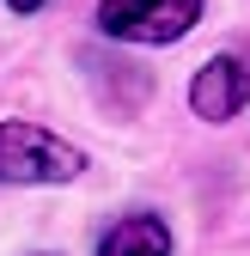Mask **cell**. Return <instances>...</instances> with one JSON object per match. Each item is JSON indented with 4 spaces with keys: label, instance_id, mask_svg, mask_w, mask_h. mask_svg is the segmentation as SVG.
Here are the masks:
<instances>
[{
    "label": "cell",
    "instance_id": "cell-1",
    "mask_svg": "<svg viewBox=\"0 0 250 256\" xmlns=\"http://www.w3.org/2000/svg\"><path fill=\"white\" fill-rule=\"evenodd\" d=\"M86 177V152L37 122H0V183H74Z\"/></svg>",
    "mask_w": 250,
    "mask_h": 256
},
{
    "label": "cell",
    "instance_id": "cell-2",
    "mask_svg": "<svg viewBox=\"0 0 250 256\" xmlns=\"http://www.w3.org/2000/svg\"><path fill=\"white\" fill-rule=\"evenodd\" d=\"M202 18V0H98V30L116 43H177Z\"/></svg>",
    "mask_w": 250,
    "mask_h": 256
},
{
    "label": "cell",
    "instance_id": "cell-3",
    "mask_svg": "<svg viewBox=\"0 0 250 256\" xmlns=\"http://www.w3.org/2000/svg\"><path fill=\"white\" fill-rule=\"evenodd\" d=\"M250 104V55H214L190 80V110L202 122H232Z\"/></svg>",
    "mask_w": 250,
    "mask_h": 256
},
{
    "label": "cell",
    "instance_id": "cell-4",
    "mask_svg": "<svg viewBox=\"0 0 250 256\" xmlns=\"http://www.w3.org/2000/svg\"><path fill=\"white\" fill-rule=\"evenodd\" d=\"M98 256H171V232L159 214H128L98 238Z\"/></svg>",
    "mask_w": 250,
    "mask_h": 256
},
{
    "label": "cell",
    "instance_id": "cell-5",
    "mask_svg": "<svg viewBox=\"0 0 250 256\" xmlns=\"http://www.w3.org/2000/svg\"><path fill=\"white\" fill-rule=\"evenodd\" d=\"M6 6H12V12H37L43 0H6Z\"/></svg>",
    "mask_w": 250,
    "mask_h": 256
}]
</instances>
